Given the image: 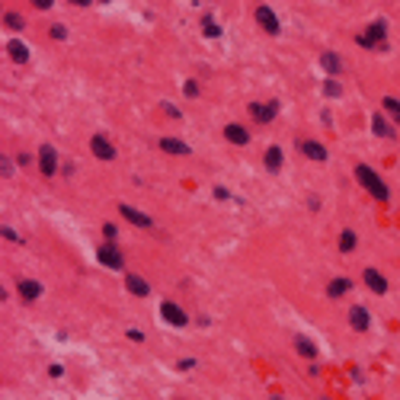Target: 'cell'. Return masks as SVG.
Here are the masks:
<instances>
[{
	"instance_id": "obj_12",
	"label": "cell",
	"mask_w": 400,
	"mask_h": 400,
	"mask_svg": "<svg viewBox=\"0 0 400 400\" xmlns=\"http://www.w3.org/2000/svg\"><path fill=\"white\" fill-rule=\"evenodd\" d=\"M320 68L330 74V77H339L343 74V58L339 54H333V52H323L320 54Z\"/></svg>"
},
{
	"instance_id": "obj_26",
	"label": "cell",
	"mask_w": 400,
	"mask_h": 400,
	"mask_svg": "<svg viewBox=\"0 0 400 400\" xmlns=\"http://www.w3.org/2000/svg\"><path fill=\"white\" fill-rule=\"evenodd\" d=\"M339 93H343V87H339L333 77L327 80V84H323V96H330V100H333V96H339Z\"/></svg>"
},
{
	"instance_id": "obj_22",
	"label": "cell",
	"mask_w": 400,
	"mask_h": 400,
	"mask_svg": "<svg viewBox=\"0 0 400 400\" xmlns=\"http://www.w3.org/2000/svg\"><path fill=\"white\" fill-rule=\"evenodd\" d=\"M349 285H352L349 278L339 276V278H333V282L327 285V295H330V298H339V295H346V292H349Z\"/></svg>"
},
{
	"instance_id": "obj_34",
	"label": "cell",
	"mask_w": 400,
	"mask_h": 400,
	"mask_svg": "<svg viewBox=\"0 0 400 400\" xmlns=\"http://www.w3.org/2000/svg\"><path fill=\"white\" fill-rule=\"evenodd\" d=\"M32 3H35V7H39V10H48V7H52V3H54V0H32Z\"/></svg>"
},
{
	"instance_id": "obj_30",
	"label": "cell",
	"mask_w": 400,
	"mask_h": 400,
	"mask_svg": "<svg viewBox=\"0 0 400 400\" xmlns=\"http://www.w3.org/2000/svg\"><path fill=\"white\" fill-rule=\"evenodd\" d=\"M160 106H163V112H167L170 119H179V116H183V112H179V109L173 106V103H160Z\"/></svg>"
},
{
	"instance_id": "obj_24",
	"label": "cell",
	"mask_w": 400,
	"mask_h": 400,
	"mask_svg": "<svg viewBox=\"0 0 400 400\" xmlns=\"http://www.w3.org/2000/svg\"><path fill=\"white\" fill-rule=\"evenodd\" d=\"M371 125H375V135H381V138H391V135H394L391 125L384 122V116H375V119H371Z\"/></svg>"
},
{
	"instance_id": "obj_9",
	"label": "cell",
	"mask_w": 400,
	"mask_h": 400,
	"mask_svg": "<svg viewBox=\"0 0 400 400\" xmlns=\"http://www.w3.org/2000/svg\"><path fill=\"white\" fill-rule=\"evenodd\" d=\"M256 23L269 32V35H278V19H276V13H272L266 3H262V7H256Z\"/></svg>"
},
{
	"instance_id": "obj_37",
	"label": "cell",
	"mask_w": 400,
	"mask_h": 400,
	"mask_svg": "<svg viewBox=\"0 0 400 400\" xmlns=\"http://www.w3.org/2000/svg\"><path fill=\"white\" fill-rule=\"evenodd\" d=\"M103 3H109V0H103Z\"/></svg>"
},
{
	"instance_id": "obj_14",
	"label": "cell",
	"mask_w": 400,
	"mask_h": 400,
	"mask_svg": "<svg viewBox=\"0 0 400 400\" xmlns=\"http://www.w3.org/2000/svg\"><path fill=\"white\" fill-rule=\"evenodd\" d=\"M160 151H167V154H173V157H183V154H189L192 147L186 144V141H179V138H160Z\"/></svg>"
},
{
	"instance_id": "obj_33",
	"label": "cell",
	"mask_w": 400,
	"mask_h": 400,
	"mask_svg": "<svg viewBox=\"0 0 400 400\" xmlns=\"http://www.w3.org/2000/svg\"><path fill=\"white\" fill-rule=\"evenodd\" d=\"M48 375H52V378H61L64 368H61V365H52V368H48Z\"/></svg>"
},
{
	"instance_id": "obj_4",
	"label": "cell",
	"mask_w": 400,
	"mask_h": 400,
	"mask_svg": "<svg viewBox=\"0 0 400 400\" xmlns=\"http://www.w3.org/2000/svg\"><path fill=\"white\" fill-rule=\"evenodd\" d=\"M96 253H100V262H103V266H109V269H122V266H125V256L119 253V246L112 243V240L103 243Z\"/></svg>"
},
{
	"instance_id": "obj_15",
	"label": "cell",
	"mask_w": 400,
	"mask_h": 400,
	"mask_svg": "<svg viewBox=\"0 0 400 400\" xmlns=\"http://www.w3.org/2000/svg\"><path fill=\"white\" fill-rule=\"evenodd\" d=\"M125 288H128L131 295H138V298H147V295H151V285H147L141 276H135V272L125 278Z\"/></svg>"
},
{
	"instance_id": "obj_28",
	"label": "cell",
	"mask_w": 400,
	"mask_h": 400,
	"mask_svg": "<svg viewBox=\"0 0 400 400\" xmlns=\"http://www.w3.org/2000/svg\"><path fill=\"white\" fill-rule=\"evenodd\" d=\"M183 93L189 96V100H192V96H199V84H195V80H186V84H183Z\"/></svg>"
},
{
	"instance_id": "obj_36",
	"label": "cell",
	"mask_w": 400,
	"mask_h": 400,
	"mask_svg": "<svg viewBox=\"0 0 400 400\" xmlns=\"http://www.w3.org/2000/svg\"><path fill=\"white\" fill-rule=\"evenodd\" d=\"M70 3H74V7H87V3H90V0H70Z\"/></svg>"
},
{
	"instance_id": "obj_7",
	"label": "cell",
	"mask_w": 400,
	"mask_h": 400,
	"mask_svg": "<svg viewBox=\"0 0 400 400\" xmlns=\"http://www.w3.org/2000/svg\"><path fill=\"white\" fill-rule=\"evenodd\" d=\"M250 116H253L260 125H269L272 119L278 116V103L272 100V103H266V106H262V103H253V106H250Z\"/></svg>"
},
{
	"instance_id": "obj_3",
	"label": "cell",
	"mask_w": 400,
	"mask_h": 400,
	"mask_svg": "<svg viewBox=\"0 0 400 400\" xmlns=\"http://www.w3.org/2000/svg\"><path fill=\"white\" fill-rule=\"evenodd\" d=\"M160 317L170 323V327H186V323H189V314H186L179 304H173V301H163L160 304Z\"/></svg>"
},
{
	"instance_id": "obj_18",
	"label": "cell",
	"mask_w": 400,
	"mask_h": 400,
	"mask_svg": "<svg viewBox=\"0 0 400 400\" xmlns=\"http://www.w3.org/2000/svg\"><path fill=\"white\" fill-rule=\"evenodd\" d=\"M301 154L311 157V160H327V147L320 141H301Z\"/></svg>"
},
{
	"instance_id": "obj_10",
	"label": "cell",
	"mask_w": 400,
	"mask_h": 400,
	"mask_svg": "<svg viewBox=\"0 0 400 400\" xmlns=\"http://www.w3.org/2000/svg\"><path fill=\"white\" fill-rule=\"evenodd\" d=\"M119 211H122V218H128L131 224H138V227H154V218H147L144 211H138V208H131V205H119Z\"/></svg>"
},
{
	"instance_id": "obj_20",
	"label": "cell",
	"mask_w": 400,
	"mask_h": 400,
	"mask_svg": "<svg viewBox=\"0 0 400 400\" xmlns=\"http://www.w3.org/2000/svg\"><path fill=\"white\" fill-rule=\"evenodd\" d=\"M266 170H269V173H278V170H282V147H269V151H266Z\"/></svg>"
},
{
	"instance_id": "obj_32",
	"label": "cell",
	"mask_w": 400,
	"mask_h": 400,
	"mask_svg": "<svg viewBox=\"0 0 400 400\" xmlns=\"http://www.w3.org/2000/svg\"><path fill=\"white\" fill-rule=\"evenodd\" d=\"M68 32H64V26H52V39H64Z\"/></svg>"
},
{
	"instance_id": "obj_27",
	"label": "cell",
	"mask_w": 400,
	"mask_h": 400,
	"mask_svg": "<svg viewBox=\"0 0 400 400\" xmlns=\"http://www.w3.org/2000/svg\"><path fill=\"white\" fill-rule=\"evenodd\" d=\"M202 23H205V26H202V32H205V35H211V39H215V35H221V29L215 26V19H211V16H208V19H202Z\"/></svg>"
},
{
	"instance_id": "obj_11",
	"label": "cell",
	"mask_w": 400,
	"mask_h": 400,
	"mask_svg": "<svg viewBox=\"0 0 400 400\" xmlns=\"http://www.w3.org/2000/svg\"><path fill=\"white\" fill-rule=\"evenodd\" d=\"M224 138L231 141V144H250V131H246L243 125L231 122V125H224Z\"/></svg>"
},
{
	"instance_id": "obj_13",
	"label": "cell",
	"mask_w": 400,
	"mask_h": 400,
	"mask_svg": "<svg viewBox=\"0 0 400 400\" xmlns=\"http://www.w3.org/2000/svg\"><path fill=\"white\" fill-rule=\"evenodd\" d=\"M362 278H365V285H368L375 295H387V282H384V276H381L378 269H365V276H362Z\"/></svg>"
},
{
	"instance_id": "obj_1",
	"label": "cell",
	"mask_w": 400,
	"mask_h": 400,
	"mask_svg": "<svg viewBox=\"0 0 400 400\" xmlns=\"http://www.w3.org/2000/svg\"><path fill=\"white\" fill-rule=\"evenodd\" d=\"M355 179H359V183L365 186V189H368V192L375 195L378 202H387V199H391V189H387V186L381 183V176H378V173H375L371 167L359 163V167H355Z\"/></svg>"
},
{
	"instance_id": "obj_8",
	"label": "cell",
	"mask_w": 400,
	"mask_h": 400,
	"mask_svg": "<svg viewBox=\"0 0 400 400\" xmlns=\"http://www.w3.org/2000/svg\"><path fill=\"white\" fill-rule=\"evenodd\" d=\"M90 151H93L96 157H100V160H112V157H116V147H112V141H109L106 135H93Z\"/></svg>"
},
{
	"instance_id": "obj_31",
	"label": "cell",
	"mask_w": 400,
	"mask_h": 400,
	"mask_svg": "<svg viewBox=\"0 0 400 400\" xmlns=\"http://www.w3.org/2000/svg\"><path fill=\"white\" fill-rule=\"evenodd\" d=\"M103 234H106V240H116V224H103Z\"/></svg>"
},
{
	"instance_id": "obj_25",
	"label": "cell",
	"mask_w": 400,
	"mask_h": 400,
	"mask_svg": "<svg viewBox=\"0 0 400 400\" xmlns=\"http://www.w3.org/2000/svg\"><path fill=\"white\" fill-rule=\"evenodd\" d=\"M3 23H7L10 26V29H23V16H19V13H3Z\"/></svg>"
},
{
	"instance_id": "obj_5",
	"label": "cell",
	"mask_w": 400,
	"mask_h": 400,
	"mask_svg": "<svg viewBox=\"0 0 400 400\" xmlns=\"http://www.w3.org/2000/svg\"><path fill=\"white\" fill-rule=\"evenodd\" d=\"M349 327H352L355 333H365L371 327V314L365 311V304H352V308H349Z\"/></svg>"
},
{
	"instance_id": "obj_19",
	"label": "cell",
	"mask_w": 400,
	"mask_h": 400,
	"mask_svg": "<svg viewBox=\"0 0 400 400\" xmlns=\"http://www.w3.org/2000/svg\"><path fill=\"white\" fill-rule=\"evenodd\" d=\"M7 52H10V58H13L16 64H26L29 61V48L23 45L19 39H13V42H7Z\"/></svg>"
},
{
	"instance_id": "obj_29",
	"label": "cell",
	"mask_w": 400,
	"mask_h": 400,
	"mask_svg": "<svg viewBox=\"0 0 400 400\" xmlns=\"http://www.w3.org/2000/svg\"><path fill=\"white\" fill-rule=\"evenodd\" d=\"M0 170H3V176H13V173H16V167H13V160H10V157H3V160H0Z\"/></svg>"
},
{
	"instance_id": "obj_21",
	"label": "cell",
	"mask_w": 400,
	"mask_h": 400,
	"mask_svg": "<svg viewBox=\"0 0 400 400\" xmlns=\"http://www.w3.org/2000/svg\"><path fill=\"white\" fill-rule=\"evenodd\" d=\"M352 250H355V231L343 227L339 231V253H352Z\"/></svg>"
},
{
	"instance_id": "obj_16",
	"label": "cell",
	"mask_w": 400,
	"mask_h": 400,
	"mask_svg": "<svg viewBox=\"0 0 400 400\" xmlns=\"http://www.w3.org/2000/svg\"><path fill=\"white\" fill-rule=\"evenodd\" d=\"M295 349H298V355L301 359H317V343L314 339H308V336H295Z\"/></svg>"
},
{
	"instance_id": "obj_23",
	"label": "cell",
	"mask_w": 400,
	"mask_h": 400,
	"mask_svg": "<svg viewBox=\"0 0 400 400\" xmlns=\"http://www.w3.org/2000/svg\"><path fill=\"white\" fill-rule=\"evenodd\" d=\"M381 106H384L387 116H394V119L400 122V100H394V96H384V100H381Z\"/></svg>"
},
{
	"instance_id": "obj_6",
	"label": "cell",
	"mask_w": 400,
	"mask_h": 400,
	"mask_svg": "<svg viewBox=\"0 0 400 400\" xmlns=\"http://www.w3.org/2000/svg\"><path fill=\"white\" fill-rule=\"evenodd\" d=\"M39 170H42V176H54L58 173V151L52 144H45L39 151Z\"/></svg>"
},
{
	"instance_id": "obj_2",
	"label": "cell",
	"mask_w": 400,
	"mask_h": 400,
	"mask_svg": "<svg viewBox=\"0 0 400 400\" xmlns=\"http://www.w3.org/2000/svg\"><path fill=\"white\" fill-rule=\"evenodd\" d=\"M355 42L365 45V48H387V23L384 19H375V23L368 26V32L355 35Z\"/></svg>"
},
{
	"instance_id": "obj_35",
	"label": "cell",
	"mask_w": 400,
	"mask_h": 400,
	"mask_svg": "<svg viewBox=\"0 0 400 400\" xmlns=\"http://www.w3.org/2000/svg\"><path fill=\"white\" fill-rule=\"evenodd\" d=\"M128 339H138V343H141V339H144V333H141V330H128Z\"/></svg>"
},
{
	"instance_id": "obj_17",
	"label": "cell",
	"mask_w": 400,
	"mask_h": 400,
	"mask_svg": "<svg viewBox=\"0 0 400 400\" xmlns=\"http://www.w3.org/2000/svg\"><path fill=\"white\" fill-rule=\"evenodd\" d=\"M19 295H23V301H39V295H42V285L39 282H32V278H19Z\"/></svg>"
}]
</instances>
